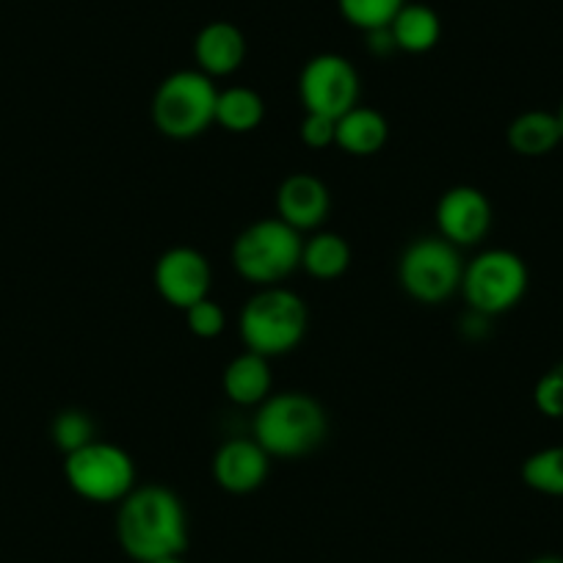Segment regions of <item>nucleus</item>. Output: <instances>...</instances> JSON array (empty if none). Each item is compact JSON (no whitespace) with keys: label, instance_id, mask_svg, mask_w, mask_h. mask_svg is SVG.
Returning a JSON list of instances; mask_svg holds the SVG:
<instances>
[{"label":"nucleus","instance_id":"nucleus-1","mask_svg":"<svg viewBox=\"0 0 563 563\" xmlns=\"http://www.w3.org/2000/svg\"><path fill=\"white\" fill-rule=\"evenodd\" d=\"M119 547L139 563L183 555L188 547V517L169 486H135L117 514Z\"/></svg>","mask_w":563,"mask_h":563},{"label":"nucleus","instance_id":"nucleus-2","mask_svg":"<svg viewBox=\"0 0 563 563\" xmlns=\"http://www.w3.org/2000/svg\"><path fill=\"white\" fill-rule=\"evenodd\" d=\"M327 431L323 406L299 389L268 395L252 417V440L271 459L310 456L327 440Z\"/></svg>","mask_w":563,"mask_h":563},{"label":"nucleus","instance_id":"nucleus-3","mask_svg":"<svg viewBox=\"0 0 563 563\" xmlns=\"http://www.w3.org/2000/svg\"><path fill=\"white\" fill-rule=\"evenodd\" d=\"M307 327H310V312H307L305 299L282 285L260 288L243 305L241 321H238L246 351L268 356V360L299 349Z\"/></svg>","mask_w":563,"mask_h":563},{"label":"nucleus","instance_id":"nucleus-4","mask_svg":"<svg viewBox=\"0 0 563 563\" xmlns=\"http://www.w3.org/2000/svg\"><path fill=\"white\" fill-rule=\"evenodd\" d=\"M301 249H305V238L299 230L276 216L260 219L238 232L230 254L232 268L257 288H271V285H282L296 268H301Z\"/></svg>","mask_w":563,"mask_h":563},{"label":"nucleus","instance_id":"nucleus-5","mask_svg":"<svg viewBox=\"0 0 563 563\" xmlns=\"http://www.w3.org/2000/svg\"><path fill=\"white\" fill-rule=\"evenodd\" d=\"M216 80L199 69H177L166 75L153 97V122L166 139L188 141L216 122Z\"/></svg>","mask_w":563,"mask_h":563},{"label":"nucleus","instance_id":"nucleus-6","mask_svg":"<svg viewBox=\"0 0 563 563\" xmlns=\"http://www.w3.org/2000/svg\"><path fill=\"white\" fill-rule=\"evenodd\" d=\"M462 249L442 235L417 238L398 260L400 288L420 305H445L462 290Z\"/></svg>","mask_w":563,"mask_h":563},{"label":"nucleus","instance_id":"nucleus-7","mask_svg":"<svg viewBox=\"0 0 563 563\" xmlns=\"http://www.w3.org/2000/svg\"><path fill=\"white\" fill-rule=\"evenodd\" d=\"M528 265L511 249H486L464 263L462 296L473 312L486 318L514 310L528 294Z\"/></svg>","mask_w":563,"mask_h":563},{"label":"nucleus","instance_id":"nucleus-8","mask_svg":"<svg viewBox=\"0 0 563 563\" xmlns=\"http://www.w3.org/2000/svg\"><path fill=\"white\" fill-rule=\"evenodd\" d=\"M64 478L89 503H122L135 489V464L124 448L95 440L64 459Z\"/></svg>","mask_w":563,"mask_h":563},{"label":"nucleus","instance_id":"nucleus-9","mask_svg":"<svg viewBox=\"0 0 563 563\" xmlns=\"http://www.w3.org/2000/svg\"><path fill=\"white\" fill-rule=\"evenodd\" d=\"M360 73L340 53H318L301 67L299 97L305 111L340 119L360 106Z\"/></svg>","mask_w":563,"mask_h":563},{"label":"nucleus","instance_id":"nucleus-10","mask_svg":"<svg viewBox=\"0 0 563 563\" xmlns=\"http://www.w3.org/2000/svg\"><path fill=\"white\" fill-rule=\"evenodd\" d=\"M155 288L166 305L186 312L188 307L210 296V271L208 257L194 246H172L155 263Z\"/></svg>","mask_w":563,"mask_h":563},{"label":"nucleus","instance_id":"nucleus-11","mask_svg":"<svg viewBox=\"0 0 563 563\" xmlns=\"http://www.w3.org/2000/svg\"><path fill=\"white\" fill-rule=\"evenodd\" d=\"M437 230L453 246H475L492 230V202L481 188L453 186L437 202Z\"/></svg>","mask_w":563,"mask_h":563},{"label":"nucleus","instance_id":"nucleus-12","mask_svg":"<svg viewBox=\"0 0 563 563\" xmlns=\"http://www.w3.org/2000/svg\"><path fill=\"white\" fill-rule=\"evenodd\" d=\"M329 210H332V194L321 177L296 172L276 188V219H282L294 230H318L327 221Z\"/></svg>","mask_w":563,"mask_h":563},{"label":"nucleus","instance_id":"nucleus-13","mask_svg":"<svg viewBox=\"0 0 563 563\" xmlns=\"http://www.w3.org/2000/svg\"><path fill=\"white\" fill-rule=\"evenodd\" d=\"M271 456L252 440L238 437L227 440L213 456V481L230 495H249L268 478Z\"/></svg>","mask_w":563,"mask_h":563},{"label":"nucleus","instance_id":"nucleus-14","mask_svg":"<svg viewBox=\"0 0 563 563\" xmlns=\"http://www.w3.org/2000/svg\"><path fill=\"white\" fill-rule=\"evenodd\" d=\"M194 62L208 78H230L246 62V36L230 20H213L194 36Z\"/></svg>","mask_w":563,"mask_h":563},{"label":"nucleus","instance_id":"nucleus-15","mask_svg":"<svg viewBox=\"0 0 563 563\" xmlns=\"http://www.w3.org/2000/svg\"><path fill=\"white\" fill-rule=\"evenodd\" d=\"M389 139V124L382 111L371 106H354L349 113L338 119V139L334 147L343 150L354 158H371L382 153Z\"/></svg>","mask_w":563,"mask_h":563},{"label":"nucleus","instance_id":"nucleus-16","mask_svg":"<svg viewBox=\"0 0 563 563\" xmlns=\"http://www.w3.org/2000/svg\"><path fill=\"white\" fill-rule=\"evenodd\" d=\"M271 384H274V376H271L268 356H260L254 351L232 356L221 376L224 395L238 406H260L271 395Z\"/></svg>","mask_w":563,"mask_h":563},{"label":"nucleus","instance_id":"nucleus-17","mask_svg":"<svg viewBox=\"0 0 563 563\" xmlns=\"http://www.w3.org/2000/svg\"><path fill=\"white\" fill-rule=\"evenodd\" d=\"M508 147L514 150L522 158H544L550 155L558 144H563L561 122H558V113L541 111H525L508 124Z\"/></svg>","mask_w":563,"mask_h":563},{"label":"nucleus","instance_id":"nucleus-18","mask_svg":"<svg viewBox=\"0 0 563 563\" xmlns=\"http://www.w3.org/2000/svg\"><path fill=\"white\" fill-rule=\"evenodd\" d=\"M393 31L395 47L400 53L422 56V53L434 51L442 40V20L429 3H406L398 12V18L389 25Z\"/></svg>","mask_w":563,"mask_h":563},{"label":"nucleus","instance_id":"nucleus-19","mask_svg":"<svg viewBox=\"0 0 563 563\" xmlns=\"http://www.w3.org/2000/svg\"><path fill=\"white\" fill-rule=\"evenodd\" d=\"M265 119V100L249 86L219 89L216 100V124L227 133H254Z\"/></svg>","mask_w":563,"mask_h":563},{"label":"nucleus","instance_id":"nucleus-20","mask_svg":"<svg viewBox=\"0 0 563 563\" xmlns=\"http://www.w3.org/2000/svg\"><path fill=\"white\" fill-rule=\"evenodd\" d=\"M351 265V246L343 235L338 232H316L307 238L305 249H301V268L312 276V279L332 282L349 271Z\"/></svg>","mask_w":563,"mask_h":563},{"label":"nucleus","instance_id":"nucleus-21","mask_svg":"<svg viewBox=\"0 0 563 563\" xmlns=\"http://www.w3.org/2000/svg\"><path fill=\"white\" fill-rule=\"evenodd\" d=\"M522 481L539 495L563 497V445L530 453L522 462Z\"/></svg>","mask_w":563,"mask_h":563},{"label":"nucleus","instance_id":"nucleus-22","mask_svg":"<svg viewBox=\"0 0 563 563\" xmlns=\"http://www.w3.org/2000/svg\"><path fill=\"white\" fill-rule=\"evenodd\" d=\"M406 3L409 0H338V12L351 29L367 34V31L389 29Z\"/></svg>","mask_w":563,"mask_h":563},{"label":"nucleus","instance_id":"nucleus-23","mask_svg":"<svg viewBox=\"0 0 563 563\" xmlns=\"http://www.w3.org/2000/svg\"><path fill=\"white\" fill-rule=\"evenodd\" d=\"M51 437L58 451H64V456H67V453L80 451L97 440V426L84 409H64L53 417Z\"/></svg>","mask_w":563,"mask_h":563},{"label":"nucleus","instance_id":"nucleus-24","mask_svg":"<svg viewBox=\"0 0 563 563\" xmlns=\"http://www.w3.org/2000/svg\"><path fill=\"white\" fill-rule=\"evenodd\" d=\"M186 327H188V332L199 340L219 338V334L227 329L224 307H221L219 301L210 299V296L208 299L197 301V305H191L186 310Z\"/></svg>","mask_w":563,"mask_h":563},{"label":"nucleus","instance_id":"nucleus-25","mask_svg":"<svg viewBox=\"0 0 563 563\" xmlns=\"http://www.w3.org/2000/svg\"><path fill=\"white\" fill-rule=\"evenodd\" d=\"M533 404L550 420H561L563 417V367L544 373V376L536 382L533 389Z\"/></svg>","mask_w":563,"mask_h":563},{"label":"nucleus","instance_id":"nucleus-26","mask_svg":"<svg viewBox=\"0 0 563 563\" xmlns=\"http://www.w3.org/2000/svg\"><path fill=\"white\" fill-rule=\"evenodd\" d=\"M299 139L305 141V147L310 150H327L332 147L338 139V119L323 117V113H305L299 124Z\"/></svg>","mask_w":563,"mask_h":563},{"label":"nucleus","instance_id":"nucleus-27","mask_svg":"<svg viewBox=\"0 0 563 563\" xmlns=\"http://www.w3.org/2000/svg\"><path fill=\"white\" fill-rule=\"evenodd\" d=\"M365 47L371 56L376 58H387L393 56L398 47H395V40H393V31L389 29H378V31H367L365 34Z\"/></svg>","mask_w":563,"mask_h":563},{"label":"nucleus","instance_id":"nucleus-28","mask_svg":"<svg viewBox=\"0 0 563 563\" xmlns=\"http://www.w3.org/2000/svg\"><path fill=\"white\" fill-rule=\"evenodd\" d=\"M530 563H563V558H558V555H541V558H536V561H530Z\"/></svg>","mask_w":563,"mask_h":563},{"label":"nucleus","instance_id":"nucleus-29","mask_svg":"<svg viewBox=\"0 0 563 563\" xmlns=\"http://www.w3.org/2000/svg\"><path fill=\"white\" fill-rule=\"evenodd\" d=\"M155 563H186V561H183L180 555H175V558H164V561H155Z\"/></svg>","mask_w":563,"mask_h":563},{"label":"nucleus","instance_id":"nucleus-30","mask_svg":"<svg viewBox=\"0 0 563 563\" xmlns=\"http://www.w3.org/2000/svg\"><path fill=\"white\" fill-rule=\"evenodd\" d=\"M558 122H561V133H563V102H561V108H558Z\"/></svg>","mask_w":563,"mask_h":563}]
</instances>
